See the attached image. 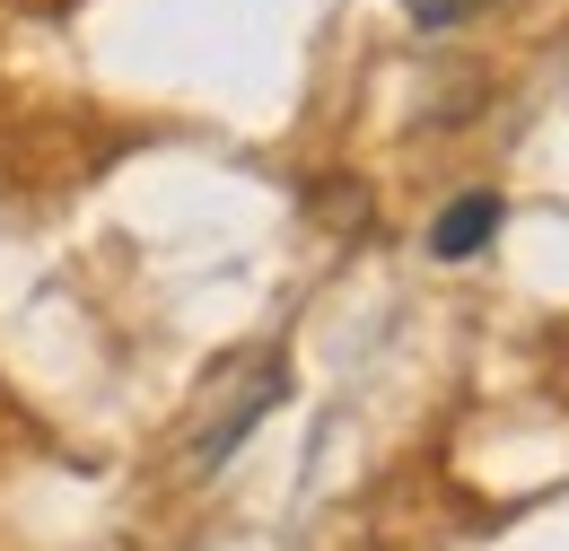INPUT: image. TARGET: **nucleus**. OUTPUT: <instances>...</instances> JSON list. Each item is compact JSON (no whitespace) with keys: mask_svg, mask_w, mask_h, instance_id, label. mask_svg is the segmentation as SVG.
Here are the masks:
<instances>
[{"mask_svg":"<svg viewBox=\"0 0 569 551\" xmlns=\"http://www.w3.org/2000/svg\"><path fill=\"white\" fill-rule=\"evenodd\" d=\"M412 9V27H456V18H473L482 0H403Z\"/></svg>","mask_w":569,"mask_h":551,"instance_id":"3","label":"nucleus"},{"mask_svg":"<svg viewBox=\"0 0 569 551\" xmlns=\"http://www.w3.org/2000/svg\"><path fill=\"white\" fill-rule=\"evenodd\" d=\"M499 237V193H456V202L429 219V254L438 263H465V254H482Z\"/></svg>","mask_w":569,"mask_h":551,"instance_id":"2","label":"nucleus"},{"mask_svg":"<svg viewBox=\"0 0 569 551\" xmlns=\"http://www.w3.org/2000/svg\"><path fill=\"white\" fill-rule=\"evenodd\" d=\"M281 394H289L281 350H237V359H219V368H211V385H202V403H193V438H184V464H193V473L228 464V455L246 447V429L272 412Z\"/></svg>","mask_w":569,"mask_h":551,"instance_id":"1","label":"nucleus"}]
</instances>
